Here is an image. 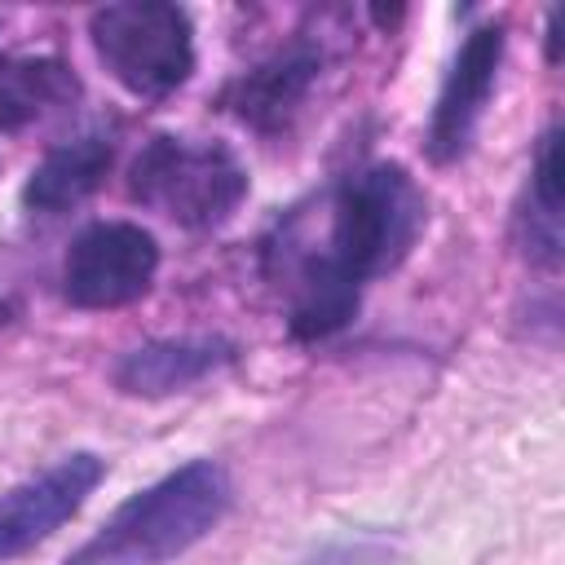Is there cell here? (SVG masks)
I'll return each instance as SVG.
<instances>
[{
  "label": "cell",
  "mask_w": 565,
  "mask_h": 565,
  "mask_svg": "<svg viewBox=\"0 0 565 565\" xmlns=\"http://www.w3.org/2000/svg\"><path fill=\"white\" fill-rule=\"evenodd\" d=\"M424 190L397 163H366L327 199L322 252L274 243L269 269L287 287V327L296 340H327L353 313L362 282L397 269L424 230Z\"/></svg>",
  "instance_id": "cell-1"
},
{
  "label": "cell",
  "mask_w": 565,
  "mask_h": 565,
  "mask_svg": "<svg viewBox=\"0 0 565 565\" xmlns=\"http://www.w3.org/2000/svg\"><path fill=\"white\" fill-rule=\"evenodd\" d=\"M230 508V477L212 459L181 463L124 499L66 565H168L216 530Z\"/></svg>",
  "instance_id": "cell-2"
},
{
  "label": "cell",
  "mask_w": 565,
  "mask_h": 565,
  "mask_svg": "<svg viewBox=\"0 0 565 565\" xmlns=\"http://www.w3.org/2000/svg\"><path fill=\"white\" fill-rule=\"evenodd\" d=\"M128 194L181 230H216L247 199V172L221 141L159 132L132 159Z\"/></svg>",
  "instance_id": "cell-3"
},
{
  "label": "cell",
  "mask_w": 565,
  "mask_h": 565,
  "mask_svg": "<svg viewBox=\"0 0 565 565\" xmlns=\"http://www.w3.org/2000/svg\"><path fill=\"white\" fill-rule=\"evenodd\" d=\"M93 49L132 97H168L194 71V26L163 0H119L93 13Z\"/></svg>",
  "instance_id": "cell-4"
},
{
  "label": "cell",
  "mask_w": 565,
  "mask_h": 565,
  "mask_svg": "<svg viewBox=\"0 0 565 565\" xmlns=\"http://www.w3.org/2000/svg\"><path fill=\"white\" fill-rule=\"evenodd\" d=\"M159 243L132 221H93L75 234L62 265V296L75 309H124L150 291Z\"/></svg>",
  "instance_id": "cell-5"
},
{
  "label": "cell",
  "mask_w": 565,
  "mask_h": 565,
  "mask_svg": "<svg viewBox=\"0 0 565 565\" xmlns=\"http://www.w3.org/2000/svg\"><path fill=\"white\" fill-rule=\"evenodd\" d=\"M102 477L106 463L88 450H75L49 463L44 472L26 477L22 486H13L0 499V561H13L35 543H44L66 516L79 512V503L97 490Z\"/></svg>",
  "instance_id": "cell-6"
},
{
  "label": "cell",
  "mask_w": 565,
  "mask_h": 565,
  "mask_svg": "<svg viewBox=\"0 0 565 565\" xmlns=\"http://www.w3.org/2000/svg\"><path fill=\"white\" fill-rule=\"evenodd\" d=\"M499 62H503V26L486 22V26L468 31V40L459 44V53L450 62V75L437 93L433 119H428L433 163H455L468 150V141L477 132V119L490 102V88L499 79Z\"/></svg>",
  "instance_id": "cell-7"
},
{
  "label": "cell",
  "mask_w": 565,
  "mask_h": 565,
  "mask_svg": "<svg viewBox=\"0 0 565 565\" xmlns=\"http://www.w3.org/2000/svg\"><path fill=\"white\" fill-rule=\"evenodd\" d=\"M318 71H322V49L313 40H291L287 49H278L274 57H265L260 66H252L225 93V106L247 128L274 137V132H282L300 115V106H305Z\"/></svg>",
  "instance_id": "cell-8"
},
{
  "label": "cell",
  "mask_w": 565,
  "mask_h": 565,
  "mask_svg": "<svg viewBox=\"0 0 565 565\" xmlns=\"http://www.w3.org/2000/svg\"><path fill=\"white\" fill-rule=\"evenodd\" d=\"M230 362V344L212 335H185V340H150L119 358L115 384L137 397H163L199 384L216 366Z\"/></svg>",
  "instance_id": "cell-9"
},
{
  "label": "cell",
  "mask_w": 565,
  "mask_h": 565,
  "mask_svg": "<svg viewBox=\"0 0 565 565\" xmlns=\"http://www.w3.org/2000/svg\"><path fill=\"white\" fill-rule=\"evenodd\" d=\"M110 159H115V146L102 132H84L75 141H62L35 163V172L22 190V203L40 216H62V212L79 207L106 181Z\"/></svg>",
  "instance_id": "cell-10"
},
{
  "label": "cell",
  "mask_w": 565,
  "mask_h": 565,
  "mask_svg": "<svg viewBox=\"0 0 565 565\" xmlns=\"http://www.w3.org/2000/svg\"><path fill=\"white\" fill-rule=\"evenodd\" d=\"M79 79L57 57H0V128L18 132L75 106Z\"/></svg>",
  "instance_id": "cell-11"
},
{
  "label": "cell",
  "mask_w": 565,
  "mask_h": 565,
  "mask_svg": "<svg viewBox=\"0 0 565 565\" xmlns=\"http://www.w3.org/2000/svg\"><path fill=\"white\" fill-rule=\"evenodd\" d=\"M521 243L525 256L543 269H556L561 260V132L547 128L530 168V190L521 207Z\"/></svg>",
  "instance_id": "cell-12"
}]
</instances>
